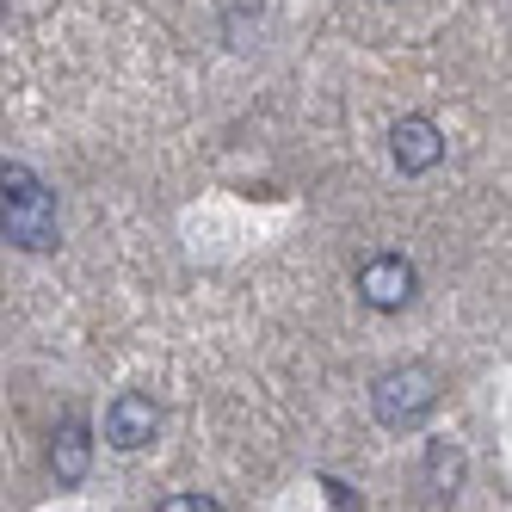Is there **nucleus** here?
Here are the masks:
<instances>
[{
	"instance_id": "nucleus-1",
	"label": "nucleus",
	"mask_w": 512,
	"mask_h": 512,
	"mask_svg": "<svg viewBox=\"0 0 512 512\" xmlns=\"http://www.w3.org/2000/svg\"><path fill=\"white\" fill-rule=\"evenodd\" d=\"M0 235L19 253L56 247V192L25 161H0Z\"/></svg>"
},
{
	"instance_id": "nucleus-2",
	"label": "nucleus",
	"mask_w": 512,
	"mask_h": 512,
	"mask_svg": "<svg viewBox=\"0 0 512 512\" xmlns=\"http://www.w3.org/2000/svg\"><path fill=\"white\" fill-rule=\"evenodd\" d=\"M371 408H377V420L395 426V432L420 426V420L438 408V371H432V364H395V371H383V377L371 383Z\"/></svg>"
},
{
	"instance_id": "nucleus-3",
	"label": "nucleus",
	"mask_w": 512,
	"mask_h": 512,
	"mask_svg": "<svg viewBox=\"0 0 512 512\" xmlns=\"http://www.w3.org/2000/svg\"><path fill=\"white\" fill-rule=\"evenodd\" d=\"M414 260H401V253H371V260L358 266V297L364 309H377V315H395V309H408L414 303Z\"/></svg>"
},
{
	"instance_id": "nucleus-4",
	"label": "nucleus",
	"mask_w": 512,
	"mask_h": 512,
	"mask_svg": "<svg viewBox=\"0 0 512 512\" xmlns=\"http://www.w3.org/2000/svg\"><path fill=\"white\" fill-rule=\"evenodd\" d=\"M155 432H161V408L142 389H124L112 395V408H105V445H118V451H142V445H155Z\"/></svg>"
},
{
	"instance_id": "nucleus-5",
	"label": "nucleus",
	"mask_w": 512,
	"mask_h": 512,
	"mask_svg": "<svg viewBox=\"0 0 512 512\" xmlns=\"http://www.w3.org/2000/svg\"><path fill=\"white\" fill-rule=\"evenodd\" d=\"M389 155L401 173H432L438 161H445V136H438L432 118H395L389 130Z\"/></svg>"
},
{
	"instance_id": "nucleus-6",
	"label": "nucleus",
	"mask_w": 512,
	"mask_h": 512,
	"mask_svg": "<svg viewBox=\"0 0 512 512\" xmlns=\"http://www.w3.org/2000/svg\"><path fill=\"white\" fill-rule=\"evenodd\" d=\"M50 469H56V482H62V488H81V482H87V469H93V432H87L81 420H68V426L56 432Z\"/></svg>"
},
{
	"instance_id": "nucleus-7",
	"label": "nucleus",
	"mask_w": 512,
	"mask_h": 512,
	"mask_svg": "<svg viewBox=\"0 0 512 512\" xmlns=\"http://www.w3.org/2000/svg\"><path fill=\"white\" fill-rule=\"evenodd\" d=\"M426 475H432V494H438V500H451L457 482H463V457H457V445L432 438V445H426Z\"/></svg>"
},
{
	"instance_id": "nucleus-8",
	"label": "nucleus",
	"mask_w": 512,
	"mask_h": 512,
	"mask_svg": "<svg viewBox=\"0 0 512 512\" xmlns=\"http://www.w3.org/2000/svg\"><path fill=\"white\" fill-rule=\"evenodd\" d=\"M155 512H223V506H216L210 494H167Z\"/></svg>"
}]
</instances>
